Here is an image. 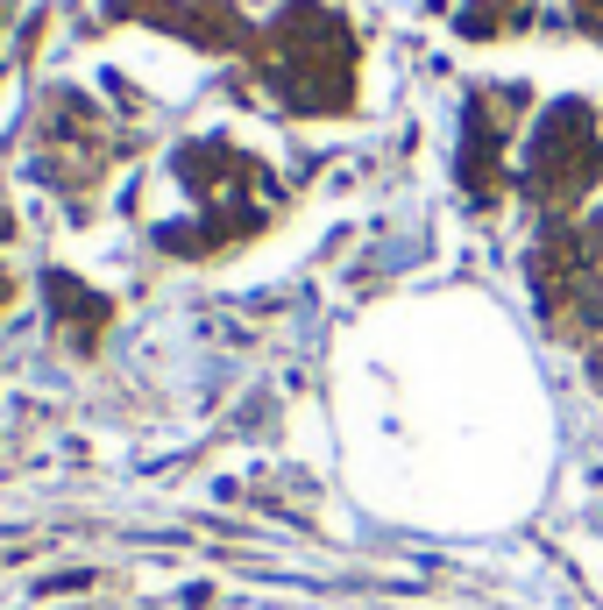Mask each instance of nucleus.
Masks as SVG:
<instances>
[{
	"mask_svg": "<svg viewBox=\"0 0 603 610\" xmlns=\"http://www.w3.org/2000/svg\"><path fill=\"white\" fill-rule=\"evenodd\" d=\"M596 178H603L596 114L575 107V100H561L533 128V171H525V185H533V199H547V206H568V199L596 192Z\"/></svg>",
	"mask_w": 603,
	"mask_h": 610,
	"instance_id": "2",
	"label": "nucleus"
},
{
	"mask_svg": "<svg viewBox=\"0 0 603 610\" xmlns=\"http://www.w3.org/2000/svg\"><path fill=\"white\" fill-rule=\"evenodd\" d=\"M575 15H582L589 36H603V0H575Z\"/></svg>",
	"mask_w": 603,
	"mask_h": 610,
	"instance_id": "4",
	"label": "nucleus"
},
{
	"mask_svg": "<svg viewBox=\"0 0 603 610\" xmlns=\"http://www.w3.org/2000/svg\"><path fill=\"white\" fill-rule=\"evenodd\" d=\"M256 64L291 114H341L355 100V36L341 29V15L313 8V0L284 8L263 29Z\"/></svg>",
	"mask_w": 603,
	"mask_h": 610,
	"instance_id": "1",
	"label": "nucleus"
},
{
	"mask_svg": "<svg viewBox=\"0 0 603 610\" xmlns=\"http://www.w3.org/2000/svg\"><path fill=\"white\" fill-rule=\"evenodd\" d=\"M107 15H142V22L178 29L185 43H206V50H228L242 36L228 0H107Z\"/></svg>",
	"mask_w": 603,
	"mask_h": 610,
	"instance_id": "3",
	"label": "nucleus"
}]
</instances>
